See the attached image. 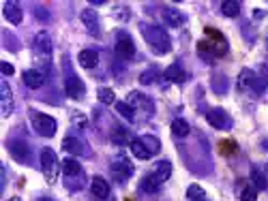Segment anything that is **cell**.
Instances as JSON below:
<instances>
[{"mask_svg":"<svg viewBox=\"0 0 268 201\" xmlns=\"http://www.w3.org/2000/svg\"><path fill=\"white\" fill-rule=\"evenodd\" d=\"M142 37L146 39V43L152 47V52L163 56L172 50V41H169L167 30H163L161 26H155V24H140Z\"/></svg>","mask_w":268,"mask_h":201,"instance_id":"obj_1","label":"cell"},{"mask_svg":"<svg viewBox=\"0 0 268 201\" xmlns=\"http://www.w3.org/2000/svg\"><path fill=\"white\" fill-rule=\"evenodd\" d=\"M206 37L210 41H200L198 43V52L204 60H210L213 56H225L227 54V41L223 35L215 28H206Z\"/></svg>","mask_w":268,"mask_h":201,"instance_id":"obj_2","label":"cell"},{"mask_svg":"<svg viewBox=\"0 0 268 201\" xmlns=\"http://www.w3.org/2000/svg\"><path fill=\"white\" fill-rule=\"evenodd\" d=\"M62 169V163H58V156L52 148H43L41 150V171L45 175V180L54 184L56 178H58V171Z\"/></svg>","mask_w":268,"mask_h":201,"instance_id":"obj_3","label":"cell"},{"mask_svg":"<svg viewBox=\"0 0 268 201\" xmlns=\"http://www.w3.org/2000/svg\"><path fill=\"white\" fill-rule=\"evenodd\" d=\"M30 122H32V128L41 135V137H54L56 135V120L47 114H41V111H30Z\"/></svg>","mask_w":268,"mask_h":201,"instance_id":"obj_4","label":"cell"},{"mask_svg":"<svg viewBox=\"0 0 268 201\" xmlns=\"http://www.w3.org/2000/svg\"><path fill=\"white\" fill-rule=\"evenodd\" d=\"M64 90H67L69 99L79 101V99H84V94H86V86H84V82L75 73L67 71V77H64Z\"/></svg>","mask_w":268,"mask_h":201,"instance_id":"obj_5","label":"cell"},{"mask_svg":"<svg viewBox=\"0 0 268 201\" xmlns=\"http://www.w3.org/2000/svg\"><path fill=\"white\" fill-rule=\"evenodd\" d=\"M206 120H208L210 126L219 128V131H230V128H232V118L221 107H213V109H210L206 114Z\"/></svg>","mask_w":268,"mask_h":201,"instance_id":"obj_6","label":"cell"},{"mask_svg":"<svg viewBox=\"0 0 268 201\" xmlns=\"http://www.w3.org/2000/svg\"><path fill=\"white\" fill-rule=\"evenodd\" d=\"M238 86L245 88V90H253L255 94L264 92V82L259 79L251 69H242L240 75H238Z\"/></svg>","mask_w":268,"mask_h":201,"instance_id":"obj_7","label":"cell"},{"mask_svg":"<svg viewBox=\"0 0 268 201\" xmlns=\"http://www.w3.org/2000/svg\"><path fill=\"white\" fill-rule=\"evenodd\" d=\"M116 54L125 60H131L135 56V43L127 32H118L116 35Z\"/></svg>","mask_w":268,"mask_h":201,"instance_id":"obj_8","label":"cell"},{"mask_svg":"<svg viewBox=\"0 0 268 201\" xmlns=\"http://www.w3.org/2000/svg\"><path fill=\"white\" fill-rule=\"evenodd\" d=\"M112 173L118 182H125L133 175V165L129 163L125 156H118V158H114V163H112Z\"/></svg>","mask_w":268,"mask_h":201,"instance_id":"obj_9","label":"cell"},{"mask_svg":"<svg viewBox=\"0 0 268 201\" xmlns=\"http://www.w3.org/2000/svg\"><path fill=\"white\" fill-rule=\"evenodd\" d=\"M11 111H13V92H11V86L3 82L0 84V114L7 118L11 116Z\"/></svg>","mask_w":268,"mask_h":201,"instance_id":"obj_10","label":"cell"},{"mask_svg":"<svg viewBox=\"0 0 268 201\" xmlns=\"http://www.w3.org/2000/svg\"><path fill=\"white\" fill-rule=\"evenodd\" d=\"M24 84H26L30 90H39L43 84H45V73L43 71H39V69H28V71H24Z\"/></svg>","mask_w":268,"mask_h":201,"instance_id":"obj_11","label":"cell"},{"mask_svg":"<svg viewBox=\"0 0 268 201\" xmlns=\"http://www.w3.org/2000/svg\"><path fill=\"white\" fill-rule=\"evenodd\" d=\"M9 148H11V156L18 160V163H30V150H28V143L26 141H22V139H18V141H11L9 143Z\"/></svg>","mask_w":268,"mask_h":201,"instance_id":"obj_12","label":"cell"},{"mask_svg":"<svg viewBox=\"0 0 268 201\" xmlns=\"http://www.w3.org/2000/svg\"><path fill=\"white\" fill-rule=\"evenodd\" d=\"M82 22H84V26L86 30L91 32L93 37H99L101 35V26H99V15H97L93 9H84L82 11Z\"/></svg>","mask_w":268,"mask_h":201,"instance_id":"obj_13","label":"cell"},{"mask_svg":"<svg viewBox=\"0 0 268 201\" xmlns=\"http://www.w3.org/2000/svg\"><path fill=\"white\" fill-rule=\"evenodd\" d=\"M91 190H93V195L97 199H110V195H112L108 180L101 178V175H95V178L91 180Z\"/></svg>","mask_w":268,"mask_h":201,"instance_id":"obj_14","label":"cell"},{"mask_svg":"<svg viewBox=\"0 0 268 201\" xmlns=\"http://www.w3.org/2000/svg\"><path fill=\"white\" fill-rule=\"evenodd\" d=\"M62 150L69 152V154H73V156H84V154H88V148L77 137H73V135H71V137H64L62 139Z\"/></svg>","mask_w":268,"mask_h":201,"instance_id":"obj_15","label":"cell"},{"mask_svg":"<svg viewBox=\"0 0 268 201\" xmlns=\"http://www.w3.org/2000/svg\"><path fill=\"white\" fill-rule=\"evenodd\" d=\"M62 171H64V175H67V180H73V178H84V171H82V165L77 163L73 156H69V158H64L62 160Z\"/></svg>","mask_w":268,"mask_h":201,"instance_id":"obj_16","label":"cell"},{"mask_svg":"<svg viewBox=\"0 0 268 201\" xmlns=\"http://www.w3.org/2000/svg\"><path fill=\"white\" fill-rule=\"evenodd\" d=\"M32 47H35L37 54L41 56H50L52 54V39L47 32H39V35L35 37V41H32Z\"/></svg>","mask_w":268,"mask_h":201,"instance_id":"obj_17","label":"cell"},{"mask_svg":"<svg viewBox=\"0 0 268 201\" xmlns=\"http://www.w3.org/2000/svg\"><path fill=\"white\" fill-rule=\"evenodd\" d=\"M3 13H5V18L9 20L11 24H15V26H18V24H22V18H24V15H22V7L18 3H13V0L5 3Z\"/></svg>","mask_w":268,"mask_h":201,"instance_id":"obj_18","label":"cell"},{"mask_svg":"<svg viewBox=\"0 0 268 201\" xmlns=\"http://www.w3.org/2000/svg\"><path fill=\"white\" fill-rule=\"evenodd\" d=\"M163 20H165V24L167 26H172V28H181L183 24H185V15L178 11V9H163Z\"/></svg>","mask_w":268,"mask_h":201,"instance_id":"obj_19","label":"cell"},{"mask_svg":"<svg viewBox=\"0 0 268 201\" xmlns=\"http://www.w3.org/2000/svg\"><path fill=\"white\" fill-rule=\"evenodd\" d=\"M77 60L84 69H95L97 64H99V54H97L95 50H82L77 56Z\"/></svg>","mask_w":268,"mask_h":201,"instance_id":"obj_20","label":"cell"},{"mask_svg":"<svg viewBox=\"0 0 268 201\" xmlns=\"http://www.w3.org/2000/svg\"><path fill=\"white\" fill-rule=\"evenodd\" d=\"M238 197L240 201H255L257 188L253 186V182H238Z\"/></svg>","mask_w":268,"mask_h":201,"instance_id":"obj_21","label":"cell"},{"mask_svg":"<svg viewBox=\"0 0 268 201\" xmlns=\"http://www.w3.org/2000/svg\"><path fill=\"white\" fill-rule=\"evenodd\" d=\"M163 77L167 79V82H174V84H183L185 79H187V73L183 71V67H181V64H172V67H167V69H165Z\"/></svg>","mask_w":268,"mask_h":201,"instance_id":"obj_22","label":"cell"},{"mask_svg":"<svg viewBox=\"0 0 268 201\" xmlns=\"http://www.w3.org/2000/svg\"><path fill=\"white\" fill-rule=\"evenodd\" d=\"M129 148H131V154H133L135 158H140V160H148V158L152 156L150 152L146 150V146L142 143V139H140V137H137V139H133L131 143H129Z\"/></svg>","mask_w":268,"mask_h":201,"instance_id":"obj_23","label":"cell"},{"mask_svg":"<svg viewBox=\"0 0 268 201\" xmlns=\"http://www.w3.org/2000/svg\"><path fill=\"white\" fill-rule=\"evenodd\" d=\"M152 175H155V178H157L159 182H167V180H169V175H172V163H169V160H161Z\"/></svg>","mask_w":268,"mask_h":201,"instance_id":"obj_24","label":"cell"},{"mask_svg":"<svg viewBox=\"0 0 268 201\" xmlns=\"http://www.w3.org/2000/svg\"><path fill=\"white\" fill-rule=\"evenodd\" d=\"M172 133L176 135V137H187V135L191 133V126H189V122H187V120L176 118L174 122H172Z\"/></svg>","mask_w":268,"mask_h":201,"instance_id":"obj_25","label":"cell"},{"mask_svg":"<svg viewBox=\"0 0 268 201\" xmlns=\"http://www.w3.org/2000/svg\"><path fill=\"white\" fill-rule=\"evenodd\" d=\"M140 139H142V143H144V146H146V150H148V152H150L152 156H155L157 152L161 150V141H159V139L155 137V135H142Z\"/></svg>","mask_w":268,"mask_h":201,"instance_id":"obj_26","label":"cell"},{"mask_svg":"<svg viewBox=\"0 0 268 201\" xmlns=\"http://www.w3.org/2000/svg\"><path fill=\"white\" fill-rule=\"evenodd\" d=\"M251 182H253V186L257 188V190H264V188H268V180H266V175L257 169V167H253L251 169Z\"/></svg>","mask_w":268,"mask_h":201,"instance_id":"obj_27","label":"cell"},{"mask_svg":"<svg viewBox=\"0 0 268 201\" xmlns=\"http://www.w3.org/2000/svg\"><path fill=\"white\" fill-rule=\"evenodd\" d=\"M187 197H189V201H208L206 192H204V188H202L200 184H191V186L187 188Z\"/></svg>","mask_w":268,"mask_h":201,"instance_id":"obj_28","label":"cell"},{"mask_svg":"<svg viewBox=\"0 0 268 201\" xmlns=\"http://www.w3.org/2000/svg\"><path fill=\"white\" fill-rule=\"evenodd\" d=\"M221 11H223L225 18H236L240 13V3H236V0H227V3L221 5Z\"/></svg>","mask_w":268,"mask_h":201,"instance_id":"obj_29","label":"cell"},{"mask_svg":"<svg viewBox=\"0 0 268 201\" xmlns=\"http://www.w3.org/2000/svg\"><path fill=\"white\" fill-rule=\"evenodd\" d=\"M116 111L123 118H127L129 122H131V120H135V109L129 105V103H125V101H120V103H116Z\"/></svg>","mask_w":268,"mask_h":201,"instance_id":"obj_30","label":"cell"},{"mask_svg":"<svg viewBox=\"0 0 268 201\" xmlns=\"http://www.w3.org/2000/svg\"><path fill=\"white\" fill-rule=\"evenodd\" d=\"M161 186V182L155 178V175H146V178L142 180V190L144 192H157Z\"/></svg>","mask_w":268,"mask_h":201,"instance_id":"obj_31","label":"cell"},{"mask_svg":"<svg viewBox=\"0 0 268 201\" xmlns=\"http://www.w3.org/2000/svg\"><path fill=\"white\" fill-rule=\"evenodd\" d=\"M97 96H99V101L105 103V105H110V103H114V99H116V94H114L112 88H99Z\"/></svg>","mask_w":268,"mask_h":201,"instance_id":"obj_32","label":"cell"},{"mask_svg":"<svg viewBox=\"0 0 268 201\" xmlns=\"http://www.w3.org/2000/svg\"><path fill=\"white\" fill-rule=\"evenodd\" d=\"M225 82H227V79H225V75H215V82H213V88H215V92H219V94L227 92V88H223V86H227Z\"/></svg>","mask_w":268,"mask_h":201,"instance_id":"obj_33","label":"cell"},{"mask_svg":"<svg viewBox=\"0 0 268 201\" xmlns=\"http://www.w3.org/2000/svg\"><path fill=\"white\" fill-rule=\"evenodd\" d=\"M157 77H159V73L155 69H150V71H144V73L140 75V82L142 84H152V82H157Z\"/></svg>","mask_w":268,"mask_h":201,"instance_id":"obj_34","label":"cell"},{"mask_svg":"<svg viewBox=\"0 0 268 201\" xmlns=\"http://www.w3.org/2000/svg\"><path fill=\"white\" fill-rule=\"evenodd\" d=\"M112 139L116 141V143H125V139H127V131H125V128H116V131H114V135H112Z\"/></svg>","mask_w":268,"mask_h":201,"instance_id":"obj_35","label":"cell"},{"mask_svg":"<svg viewBox=\"0 0 268 201\" xmlns=\"http://www.w3.org/2000/svg\"><path fill=\"white\" fill-rule=\"evenodd\" d=\"M5 41H7V47H9L11 52H18L20 50V41H13L11 35H5Z\"/></svg>","mask_w":268,"mask_h":201,"instance_id":"obj_36","label":"cell"},{"mask_svg":"<svg viewBox=\"0 0 268 201\" xmlns=\"http://www.w3.org/2000/svg\"><path fill=\"white\" fill-rule=\"evenodd\" d=\"M35 13H37V20H41V22H50V15H47V11L43 9V7H35Z\"/></svg>","mask_w":268,"mask_h":201,"instance_id":"obj_37","label":"cell"},{"mask_svg":"<svg viewBox=\"0 0 268 201\" xmlns=\"http://www.w3.org/2000/svg\"><path fill=\"white\" fill-rule=\"evenodd\" d=\"M234 148H236L234 141H221V152H225V154H232Z\"/></svg>","mask_w":268,"mask_h":201,"instance_id":"obj_38","label":"cell"},{"mask_svg":"<svg viewBox=\"0 0 268 201\" xmlns=\"http://www.w3.org/2000/svg\"><path fill=\"white\" fill-rule=\"evenodd\" d=\"M0 69H3V73L9 77V75H13L15 73V69H13V64H9V62H0Z\"/></svg>","mask_w":268,"mask_h":201,"instance_id":"obj_39","label":"cell"},{"mask_svg":"<svg viewBox=\"0 0 268 201\" xmlns=\"http://www.w3.org/2000/svg\"><path fill=\"white\" fill-rule=\"evenodd\" d=\"M253 13H255V20H259V18H264V11H259V9H255Z\"/></svg>","mask_w":268,"mask_h":201,"instance_id":"obj_40","label":"cell"},{"mask_svg":"<svg viewBox=\"0 0 268 201\" xmlns=\"http://www.w3.org/2000/svg\"><path fill=\"white\" fill-rule=\"evenodd\" d=\"M9 201H22V199H20V197H13V199H9Z\"/></svg>","mask_w":268,"mask_h":201,"instance_id":"obj_41","label":"cell"},{"mask_svg":"<svg viewBox=\"0 0 268 201\" xmlns=\"http://www.w3.org/2000/svg\"><path fill=\"white\" fill-rule=\"evenodd\" d=\"M108 201H114V199H112V197H110V199H108Z\"/></svg>","mask_w":268,"mask_h":201,"instance_id":"obj_42","label":"cell"}]
</instances>
